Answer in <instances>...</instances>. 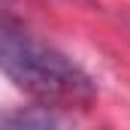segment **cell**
Wrapping results in <instances>:
<instances>
[{"label":"cell","mask_w":130,"mask_h":130,"mask_svg":"<svg viewBox=\"0 0 130 130\" xmlns=\"http://www.w3.org/2000/svg\"><path fill=\"white\" fill-rule=\"evenodd\" d=\"M0 64L3 73L21 91H27L42 103H79L94 97L91 79L73 61L30 39L9 21H3V33H0Z\"/></svg>","instance_id":"1"},{"label":"cell","mask_w":130,"mask_h":130,"mask_svg":"<svg viewBox=\"0 0 130 130\" xmlns=\"http://www.w3.org/2000/svg\"><path fill=\"white\" fill-rule=\"evenodd\" d=\"M61 115H55L48 106H39L33 112H9L3 115V130H48L61 127Z\"/></svg>","instance_id":"2"}]
</instances>
